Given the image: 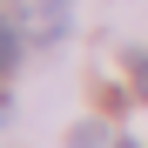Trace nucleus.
Here are the masks:
<instances>
[{"label": "nucleus", "instance_id": "f257e3e1", "mask_svg": "<svg viewBox=\"0 0 148 148\" xmlns=\"http://www.w3.org/2000/svg\"><path fill=\"white\" fill-rule=\"evenodd\" d=\"M20 7H27V34H34V40H61V34L74 27L67 0H20Z\"/></svg>", "mask_w": 148, "mask_h": 148}, {"label": "nucleus", "instance_id": "39448f33", "mask_svg": "<svg viewBox=\"0 0 148 148\" xmlns=\"http://www.w3.org/2000/svg\"><path fill=\"white\" fill-rule=\"evenodd\" d=\"M114 148H135V141H114Z\"/></svg>", "mask_w": 148, "mask_h": 148}, {"label": "nucleus", "instance_id": "f03ea898", "mask_svg": "<svg viewBox=\"0 0 148 148\" xmlns=\"http://www.w3.org/2000/svg\"><path fill=\"white\" fill-rule=\"evenodd\" d=\"M14 67H20V34H14V20L0 14V81H7Z\"/></svg>", "mask_w": 148, "mask_h": 148}, {"label": "nucleus", "instance_id": "7ed1b4c3", "mask_svg": "<svg viewBox=\"0 0 148 148\" xmlns=\"http://www.w3.org/2000/svg\"><path fill=\"white\" fill-rule=\"evenodd\" d=\"M67 141H74V148H101V128H94V121H81V128H74Z\"/></svg>", "mask_w": 148, "mask_h": 148}, {"label": "nucleus", "instance_id": "20e7f679", "mask_svg": "<svg viewBox=\"0 0 148 148\" xmlns=\"http://www.w3.org/2000/svg\"><path fill=\"white\" fill-rule=\"evenodd\" d=\"M128 67H135V88H141V101H148V54H128Z\"/></svg>", "mask_w": 148, "mask_h": 148}]
</instances>
